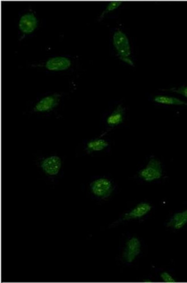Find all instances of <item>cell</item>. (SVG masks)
<instances>
[{
	"instance_id": "obj_1",
	"label": "cell",
	"mask_w": 187,
	"mask_h": 283,
	"mask_svg": "<svg viewBox=\"0 0 187 283\" xmlns=\"http://www.w3.org/2000/svg\"><path fill=\"white\" fill-rule=\"evenodd\" d=\"M113 44L120 57V59L129 65H134L132 61L129 59L131 48L127 35L122 31H117L113 36Z\"/></svg>"
},
{
	"instance_id": "obj_2",
	"label": "cell",
	"mask_w": 187,
	"mask_h": 283,
	"mask_svg": "<svg viewBox=\"0 0 187 283\" xmlns=\"http://www.w3.org/2000/svg\"><path fill=\"white\" fill-rule=\"evenodd\" d=\"M139 176L147 182L160 179L163 176V168L160 161L156 159H150L146 166L139 172Z\"/></svg>"
},
{
	"instance_id": "obj_3",
	"label": "cell",
	"mask_w": 187,
	"mask_h": 283,
	"mask_svg": "<svg viewBox=\"0 0 187 283\" xmlns=\"http://www.w3.org/2000/svg\"><path fill=\"white\" fill-rule=\"evenodd\" d=\"M91 189L93 194L100 198H107L112 194L114 187L109 179L99 178L91 184Z\"/></svg>"
},
{
	"instance_id": "obj_4",
	"label": "cell",
	"mask_w": 187,
	"mask_h": 283,
	"mask_svg": "<svg viewBox=\"0 0 187 283\" xmlns=\"http://www.w3.org/2000/svg\"><path fill=\"white\" fill-rule=\"evenodd\" d=\"M141 252V243L139 239L132 237L125 244L123 257L127 263H132Z\"/></svg>"
},
{
	"instance_id": "obj_5",
	"label": "cell",
	"mask_w": 187,
	"mask_h": 283,
	"mask_svg": "<svg viewBox=\"0 0 187 283\" xmlns=\"http://www.w3.org/2000/svg\"><path fill=\"white\" fill-rule=\"evenodd\" d=\"M62 161L59 157L52 156L42 161L41 168L43 172L50 176H55L59 173Z\"/></svg>"
},
{
	"instance_id": "obj_6",
	"label": "cell",
	"mask_w": 187,
	"mask_h": 283,
	"mask_svg": "<svg viewBox=\"0 0 187 283\" xmlns=\"http://www.w3.org/2000/svg\"><path fill=\"white\" fill-rule=\"evenodd\" d=\"M38 21L34 13H28L21 17L19 27L24 34H31L37 28Z\"/></svg>"
},
{
	"instance_id": "obj_7",
	"label": "cell",
	"mask_w": 187,
	"mask_h": 283,
	"mask_svg": "<svg viewBox=\"0 0 187 283\" xmlns=\"http://www.w3.org/2000/svg\"><path fill=\"white\" fill-rule=\"evenodd\" d=\"M60 99L59 95H51L46 96L39 101L35 106V110L38 112H49L58 105Z\"/></svg>"
},
{
	"instance_id": "obj_8",
	"label": "cell",
	"mask_w": 187,
	"mask_h": 283,
	"mask_svg": "<svg viewBox=\"0 0 187 283\" xmlns=\"http://www.w3.org/2000/svg\"><path fill=\"white\" fill-rule=\"evenodd\" d=\"M152 206L147 202H141L136 205L134 208L126 214H125L124 219L128 220L131 219H138L145 216L150 212Z\"/></svg>"
},
{
	"instance_id": "obj_9",
	"label": "cell",
	"mask_w": 187,
	"mask_h": 283,
	"mask_svg": "<svg viewBox=\"0 0 187 283\" xmlns=\"http://www.w3.org/2000/svg\"><path fill=\"white\" fill-rule=\"evenodd\" d=\"M70 66V60L63 57H57L50 59L46 64V69L53 71L66 70L69 69Z\"/></svg>"
},
{
	"instance_id": "obj_10",
	"label": "cell",
	"mask_w": 187,
	"mask_h": 283,
	"mask_svg": "<svg viewBox=\"0 0 187 283\" xmlns=\"http://www.w3.org/2000/svg\"><path fill=\"white\" fill-rule=\"evenodd\" d=\"M187 224V210L183 211L182 212L176 213L169 221L167 226L180 230Z\"/></svg>"
},
{
	"instance_id": "obj_11",
	"label": "cell",
	"mask_w": 187,
	"mask_h": 283,
	"mask_svg": "<svg viewBox=\"0 0 187 283\" xmlns=\"http://www.w3.org/2000/svg\"><path fill=\"white\" fill-rule=\"evenodd\" d=\"M124 109L122 105H119L117 108L107 118V124L110 126H116L123 122L124 119Z\"/></svg>"
},
{
	"instance_id": "obj_12",
	"label": "cell",
	"mask_w": 187,
	"mask_h": 283,
	"mask_svg": "<svg viewBox=\"0 0 187 283\" xmlns=\"http://www.w3.org/2000/svg\"><path fill=\"white\" fill-rule=\"evenodd\" d=\"M153 101L161 104L168 105H187V103L178 98L166 95H157L154 98Z\"/></svg>"
},
{
	"instance_id": "obj_13",
	"label": "cell",
	"mask_w": 187,
	"mask_h": 283,
	"mask_svg": "<svg viewBox=\"0 0 187 283\" xmlns=\"http://www.w3.org/2000/svg\"><path fill=\"white\" fill-rule=\"evenodd\" d=\"M109 144L103 139H97L89 141L86 145L88 151L91 152H100L106 149Z\"/></svg>"
},
{
	"instance_id": "obj_14",
	"label": "cell",
	"mask_w": 187,
	"mask_h": 283,
	"mask_svg": "<svg viewBox=\"0 0 187 283\" xmlns=\"http://www.w3.org/2000/svg\"><path fill=\"white\" fill-rule=\"evenodd\" d=\"M123 3L122 1H111L109 3V4L107 5V8L103 12L102 15H101V17H103L106 14L109 13L111 11H113L115 9H117L120 7L122 3Z\"/></svg>"
},
{
	"instance_id": "obj_15",
	"label": "cell",
	"mask_w": 187,
	"mask_h": 283,
	"mask_svg": "<svg viewBox=\"0 0 187 283\" xmlns=\"http://www.w3.org/2000/svg\"><path fill=\"white\" fill-rule=\"evenodd\" d=\"M160 277L162 280L165 283H172L176 282L175 279L173 278L172 276L166 272H163V273L160 275Z\"/></svg>"
},
{
	"instance_id": "obj_16",
	"label": "cell",
	"mask_w": 187,
	"mask_h": 283,
	"mask_svg": "<svg viewBox=\"0 0 187 283\" xmlns=\"http://www.w3.org/2000/svg\"><path fill=\"white\" fill-rule=\"evenodd\" d=\"M171 91L181 94L187 98V87H182L179 88H172Z\"/></svg>"
},
{
	"instance_id": "obj_17",
	"label": "cell",
	"mask_w": 187,
	"mask_h": 283,
	"mask_svg": "<svg viewBox=\"0 0 187 283\" xmlns=\"http://www.w3.org/2000/svg\"><path fill=\"white\" fill-rule=\"evenodd\" d=\"M143 283H152V282L150 280H144Z\"/></svg>"
}]
</instances>
